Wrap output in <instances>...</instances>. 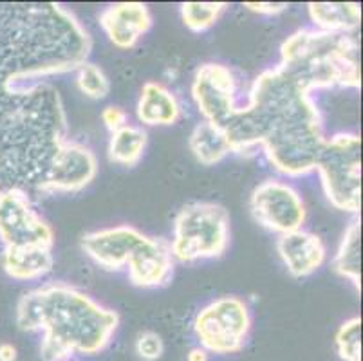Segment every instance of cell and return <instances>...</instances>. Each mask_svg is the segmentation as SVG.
Masks as SVG:
<instances>
[{
  "mask_svg": "<svg viewBox=\"0 0 363 361\" xmlns=\"http://www.w3.org/2000/svg\"><path fill=\"white\" fill-rule=\"evenodd\" d=\"M223 130L232 154H250L262 147L275 170L288 177L315 170L325 141L313 94L280 65L257 76L247 104L237 109Z\"/></svg>",
  "mask_w": 363,
  "mask_h": 361,
  "instance_id": "1",
  "label": "cell"
},
{
  "mask_svg": "<svg viewBox=\"0 0 363 361\" xmlns=\"http://www.w3.org/2000/svg\"><path fill=\"white\" fill-rule=\"evenodd\" d=\"M91 48L87 29L60 4H0V92L76 71Z\"/></svg>",
  "mask_w": 363,
  "mask_h": 361,
  "instance_id": "2",
  "label": "cell"
},
{
  "mask_svg": "<svg viewBox=\"0 0 363 361\" xmlns=\"http://www.w3.org/2000/svg\"><path fill=\"white\" fill-rule=\"evenodd\" d=\"M16 326L24 333L40 331L44 361H71L72 356H94L107 349L120 316L78 287L52 282L18 300Z\"/></svg>",
  "mask_w": 363,
  "mask_h": 361,
  "instance_id": "3",
  "label": "cell"
},
{
  "mask_svg": "<svg viewBox=\"0 0 363 361\" xmlns=\"http://www.w3.org/2000/svg\"><path fill=\"white\" fill-rule=\"evenodd\" d=\"M279 65L309 94L318 89L362 87L356 33L298 29L284 40Z\"/></svg>",
  "mask_w": 363,
  "mask_h": 361,
  "instance_id": "4",
  "label": "cell"
},
{
  "mask_svg": "<svg viewBox=\"0 0 363 361\" xmlns=\"http://www.w3.org/2000/svg\"><path fill=\"white\" fill-rule=\"evenodd\" d=\"M230 246V213L208 201L184 204L174 218L170 251L183 264L219 258Z\"/></svg>",
  "mask_w": 363,
  "mask_h": 361,
  "instance_id": "5",
  "label": "cell"
},
{
  "mask_svg": "<svg viewBox=\"0 0 363 361\" xmlns=\"http://www.w3.org/2000/svg\"><path fill=\"white\" fill-rule=\"evenodd\" d=\"M315 170L331 206L358 213L362 208V138L352 132L325 138Z\"/></svg>",
  "mask_w": 363,
  "mask_h": 361,
  "instance_id": "6",
  "label": "cell"
},
{
  "mask_svg": "<svg viewBox=\"0 0 363 361\" xmlns=\"http://www.w3.org/2000/svg\"><path fill=\"white\" fill-rule=\"evenodd\" d=\"M252 311L239 296H220L206 304L194 320V334L208 354H235L252 331Z\"/></svg>",
  "mask_w": 363,
  "mask_h": 361,
  "instance_id": "7",
  "label": "cell"
},
{
  "mask_svg": "<svg viewBox=\"0 0 363 361\" xmlns=\"http://www.w3.org/2000/svg\"><path fill=\"white\" fill-rule=\"evenodd\" d=\"M250 210L260 226L279 235L302 230L308 217L300 191L280 179L257 184L250 197Z\"/></svg>",
  "mask_w": 363,
  "mask_h": 361,
  "instance_id": "8",
  "label": "cell"
},
{
  "mask_svg": "<svg viewBox=\"0 0 363 361\" xmlns=\"http://www.w3.org/2000/svg\"><path fill=\"white\" fill-rule=\"evenodd\" d=\"M0 243L4 248L45 244L55 246V231L42 217L26 191H0Z\"/></svg>",
  "mask_w": 363,
  "mask_h": 361,
  "instance_id": "9",
  "label": "cell"
},
{
  "mask_svg": "<svg viewBox=\"0 0 363 361\" xmlns=\"http://www.w3.org/2000/svg\"><path fill=\"white\" fill-rule=\"evenodd\" d=\"M98 174L96 154L84 143L64 141L49 159L35 194H72L87 188Z\"/></svg>",
  "mask_w": 363,
  "mask_h": 361,
  "instance_id": "10",
  "label": "cell"
},
{
  "mask_svg": "<svg viewBox=\"0 0 363 361\" xmlns=\"http://www.w3.org/2000/svg\"><path fill=\"white\" fill-rule=\"evenodd\" d=\"M192 96L201 116L208 123L223 128L237 112V84L232 69L208 62L196 71Z\"/></svg>",
  "mask_w": 363,
  "mask_h": 361,
  "instance_id": "11",
  "label": "cell"
},
{
  "mask_svg": "<svg viewBox=\"0 0 363 361\" xmlns=\"http://www.w3.org/2000/svg\"><path fill=\"white\" fill-rule=\"evenodd\" d=\"M148 235L132 226H114L89 231L82 237L80 246L91 260L107 271L127 267L132 253L147 240Z\"/></svg>",
  "mask_w": 363,
  "mask_h": 361,
  "instance_id": "12",
  "label": "cell"
},
{
  "mask_svg": "<svg viewBox=\"0 0 363 361\" xmlns=\"http://www.w3.org/2000/svg\"><path fill=\"white\" fill-rule=\"evenodd\" d=\"M174 257L170 243L163 238L147 237L128 258L127 270L130 282L143 289H156L167 286L174 277Z\"/></svg>",
  "mask_w": 363,
  "mask_h": 361,
  "instance_id": "13",
  "label": "cell"
},
{
  "mask_svg": "<svg viewBox=\"0 0 363 361\" xmlns=\"http://www.w3.org/2000/svg\"><path fill=\"white\" fill-rule=\"evenodd\" d=\"M154 20L150 9L141 2H118L101 11L100 26L118 49H130L150 31Z\"/></svg>",
  "mask_w": 363,
  "mask_h": 361,
  "instance_id": "14",
  "label": "cell"
},
{
  "mask_svg": "<svg viewBox=\"0 0 363 361\" xmlns=\"http://www.w3.org/2000/svg\"><path fill=\"white\" fill-rule=\"evenodd\" d=\"M277 253L282 258L288 273L295 278H306L318 271L325 262V246L318 235L306 230L279 235Z\"/></svg>",
  "mask_w": 363,
  "mask_h": 361,
  "instance_id": "15",
  "label": "cell"
},
{
  "mask_svg": "<svg viewBox=\"0 0 363 361\" xmlns=\"http://www.w3.org/2000/svg\"><path fill=\"white\" fill-rule=\"evenodd\" d=\"M2 267L8 277L22 280V282L48 277L55 267L52 246L31 244V246L4 248L2 250Z\"/></svg>",
  "mask_w": 363,
  "mask_h": 361,
  "instance_id": "16",
  "label": "cell"
},
{
  "mask_svg": "<svg viewBox=\"0 0 363 361\" xmlns=\"http://www.w3.org/2000/svg\"><path fill=\"white\" fill-rule=\"evenodd\" d=\"M136 114L140 123L148 127H168L181 118V104L170 89L157 82H147L138 99Z\"/></svg>",
  "mask_w": 363,
  "mask_h": 361,
  "instance_id": "17",
  "label": "cell"
},
{
  "mask_svg": "<svg viewBox=\"0 0 363 361\" xmlns=\"http://www.w3.org/2000/svg\"><path fill=\"white\" fill-rule=\"evenodd\" d=\"M308 11L320 31L356 33L362 24V8L356 2H309Z\"/></svg>",
  "mask_w": 363,
  "mask_h": 361,
  "instance_id": "18",
  "label": "cell"
},
{
  "mask_svg": "<svg viewBox=\"0 0 363 361\" xmlns=\"http://www.w3.org/2000/svg\"><path fill=\"white\" fill-rule=\"evenodd\" d=\"M333 271L342 278L354 284L356 289L362 287V223L359 218L351 221L338 251L333 258Z\"/></svg>",
  "mask_w": 363,
  "mask_h": 361,
  "instance_id": "19",
  "label": "cell"
},
{
  "mask_svg": "<svg viewBox=\"0 0 363 361\" xmlns=\"http://www.w3.org/2000/svg\"><path fill=\"white\" fill-rule=\"evenodd\" d=\"M190 150L196 155L201 165L212 167V165L220 163L226 155L232 154V147L228 141L226 132L217 125L201 121L190 134Z\"/></svg>",
  "mask_w": 363,
  "mask_h": 361,
  "instance_id": "20",
  "label": "cell"
},
{
  "mask_svg": "<svg viewBox=\"0 0 363 361\" xmlns=\"http://www.w3.org/2000/svg\"><path fill=\"white\" fill-rule=\"evenodd\" d=\"M148 135L140 125H125L108 139V159L121 167H136L147 150Z\"/></svg>",
  "mask_w": 363,
  "mask_h": 361,
  "instance_id": "21",
  "label": "cell"
},
{
  "mask_svg": "<svg viewBox=\"0 0 363 361\" xmlns=\"http://www.w3.org/2000/svg\"><path fill=\"white\" fill-rule=\"evenodd\" d=\"M224 9V2H183L181 18L190 31L203 33L216 24Z\"/></svg>",
  "mask_w": 363,
  "mask_h": 361,
  "instance_id": "22",
  "label": "cell"
},
{
  "mask_svg": "<svg viewBox=\"0 0 363 361\" xmlns=\"http://www.w3.org/2000/svg\"><path fill=\"white\" fill-rule=\"evenodd\" d=\"M335 347L343 361H362V318H349L335 334Z\"/></svg>",
  "mask_w": 363,
  "mask_h": 361,
  "instance_id": "23",
  "label": "cell"
},
{
  "mask_svg": "<svg viewBox=\"0 0 363 361\" xmlns=\"http://www.w3.org/2000/svg\"><path fill=\"white\" fill-rule=\"evenodd\" d=\"M76 85L80 89L82 94L91 99H104L111 92V82L104 69L98 67L96 64L84 62L80 67L76 69Z\"/></svg>",
  "mask_w": 363,
  "mask_h": 361,
  "instance_id": "24",
  "label": "cell"
},
{
  "mask_svg": "<svg viewBox=\"0 0 363 361\" xmlns=\"http://www.w3.org/2000/svg\"><path fill=\"white\" fill-rule=\"evenodd\" d=\"M163 340L154 331H143L136 338V354L143 361H156L163 356Z\"/></svg>",
  "mask_w": 363,
  "mask_h": 361,
  "instance_id": "25",
  "label": "cell"
},
{
  "mask_svg": "<svg viewBox=\"0 0 363 361\" xmlns=\"http://www.w3.org/2000/svg\"><path fill=\"white\" fill-rule=\"evenodd\" d=\"M101 121H104V125L112 134V132L120 130L125 125H128V116L121 107L108 105V107H105L104 112H101Z\"/></svg>",
  "mask_w": 363,
  "mask_h": 361,
  "instance_id": "26",
  "label": "cell"
},
{
  "mask_svg": "<svg viewBox=\"0 0 363 361\" xmlns=\"http://www.w3.org/2000/svg\"><path fill=\"white\" fill-rule=\"evenodd\" d=\"M244 8H247L253 13H259V15L273 16L286 11L289 8V4H286V2H246Z\"/></svg>",
  "mask_w": 363,
  "mask_h": 361,
  "instance_id": "27",
  "label": "cell"
},
{
  "mask_svg": "<svg viewBox=\"0 0 363 361\" xmlns=\"http://www.w3.org/2000/svg\"><path fill=\"white\" fill-rule=\"evenodd\" d=\"M0 361H16V347L11 343H0Z\"/></svg>",
  "mask_w": 363,
  "mask_h": 361,
  "instance_id": "28",
  "label": "cell"
},
{
  "mask_svg": "<svg viewBox=\"0 0 363 361\" xmlns=\"http://www.w3.org/2000/svg\"><path fill=\"white\" fill-rule=\"evenodd\" d=\"M208 356H210V354H208L204 349H201V347H194V349H190V352H188L186 361H208Z\"/></svg>",
  "mask_w": 363,
  "mask_h": 361,
  "instance_id": "29",
  "label": "cell"
}]
</instances>
